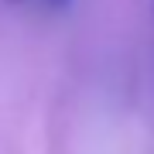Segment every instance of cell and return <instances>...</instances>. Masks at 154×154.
Returning <instances> with one entry per match:
<instances>
[{"mask_svg":"<svg viewBox=\"0 0 154 154\" xmlns=\"http://www.w3.org/2000/svg\"><path fill=\"white\" fill-rule=\"evenodd\" d=\"M48 4H51V7H65L69 0H48Z\"/></svg>","mask_w":154,"mask_h":154,"instance_id":"1","label":"cell"}]
</instances>
